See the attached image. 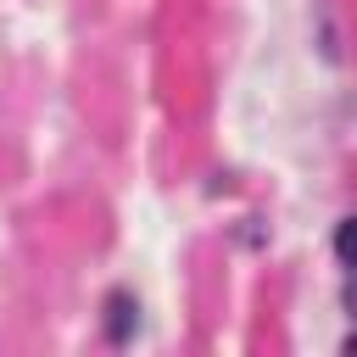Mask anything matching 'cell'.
Masks as SVG:
<instances>
[{"instance_id": "obj_2", "label": "cell", "mask_w": 357, "mask_h": 357, "mask_svg": "<svg viewBox=\"0 0 357 357\" xmlns=\"http://www.w3.org/2000/svg\"><path fill=\"white\" fill-rule=\"evenodd\" d=\"M335 251H340L346 268H357V218H346V223L335 229Z\"/></svg>"}, {"instance_id": "obj_4", "label": "cell", "mask_w": 357, "mask_h": 357, "mask_svg": "<svg viewBox=\"0 0 357 357\" xmlns=\"http://www.w3.org/2000/svg\"><path fill=\"white\" fill-rule=\"evenodd\" d=\"M351 307H357V284H351Z\"/></svg>"}, {"instance_id": "obj_3", "label": "cell", "mask_w": 357, "mask_h": 357, "mask_svg": "<svg viewBox=\"0 0 357 357\" xmlns=\"http://www.w3.org/2000/svg\"><path fill=\"white\" fill-rule=\"evenodd\" d=\"M346 351H357V335H351V340H346Z\"/></svg>"}, {"instance_id": "obj_1", "label": "cell", "mask_w": 357, "mask_h": 357, "mask_svg": "<svg viewBox=\"0 0 357 357\" xmlns=\"http://www.w3.org/2000/svg\"><path fill=\"white\" fill-rule=\"evenodd\" d=\"M106 312H112V318H106L112 340H128V335H134V312H139V307H134V296H123V290H117V296L106 301Z\"/></svg>"}]
</instances>
